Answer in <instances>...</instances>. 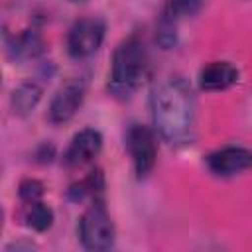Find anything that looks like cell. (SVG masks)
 I'll use <instances>...</instances> for the list:
<instances>
[{
  "label": "cell",
  "instance_id": "obj_1",
  "mask_svg": "<svg viewBox=\"0 0 252 252\" xmlns=\"http://www.w3.org/2000/svg\"><path fill=\"white\" fill-rule=\"evenodd\" d=\"M150 108L156 132L163 142L171 146H185L193 142L197 98L183 77L171 75L158 81L150 94Z\"/></svg>",
  "mask_w": 252,
  "mask_h": 252
},
{
  "label": "cell",
  "instance_id": "obj_2",
  "mask_svg": "<svg viewBox=\"0 0 252 252\" xmlns=\"http://www.w3.org/2000/svg\"><path fill=\"white\" fill-rule=\"evenodd\" d=\"M148 67V53L144 39L138 33L128 35L118 43L112 55L108 89L114 96H130L142 83Z\"/></svg>",
  "mask_w": 252,
  "mask_h": 252
},
{
  "label": "cell",
  "instance_id": "obj_3",
  "mask_svg": "<svg viewBox=\"0 0 252 252\" xmlns=\"http://www.w3.org/2000/svg\"><path fill=\"white\" fill-rule=\"evenodd\" d=\"M79 238L87 250H108L114 244V224L102 197H94L79 219Z\"/></svg>",
  "mask_w": 252,
  "mask_h": 252
},
{
  "label": "cell",
  "instance_id": "obj_4",
  "mask_svg": "<svg viewBox=\"0 0 252 252\" xmlns=\"http://www.w3.org/2000/svg\"><path fill=\"white\" fill-rule=\"evenodd\" d=\"M203 8V0H165L163 10L158 20L156 39L163 49H169L177 43V26L199 14Z\"/></svg>",
  "mask_w": 252,
  "mask_h": 252
},
{
  "label": "cell",
  "instance_id": "obj_5",
  "mask_svg": "<svg viewBox=\"0 0 252 252\" xmlns=\"http://www.w3.org/2000/svg\"><path fill=\"white\" fill-rule=\"evenodd\" d=\"M106 26L100 18H81L67 33V51L75 59H87L98 51L104 41Z\"/></svg>",
  "mask_w": 252,
  "mask_h": 252
},
{
  "label": "cell",
  "instance_id": "obj_6",
  "mask_svg": "<svg viewBox=\"0 0 252 252\" xmlns=\"http://www.w3.org/2000/svg\"><path fill=\"white\" fill-rule=\"evenodd\" d=\"M126 146H128L136 175L140 179L148 177L150 171L154 169L156 158H158L156 134L144 124H130L128 132H126Z\"/></svg>",
  "mask_w": 252,
  "mask_h": 252
},
{
  "label": "cell",
  "instance_id": "obj_7",
  "mask_svg": "<svg viewBox=\"0 0 252 252\" xmlns=\"http://www.w3.org/2000/svg\"><path fill=\"white\" fill-rule=\"evenodd\" d=\"M87 93V81L85 79H71L67 81L51 98L49 104V120L53 124L69 122L77 110L81 108Z\"/></svg>",
  "mask_w": 252,
  "mask_h": 252
},
{
  "label": "cell",
  "instance_id": "obj_8",
  "mask_svg": "<svg viewBox=\"0 0 252 252\" xmlns=\"http://www.w3.org/2000/svg\"><path fill=\"white\" fill-rule=\"evenodd\" d=\"M207 167L217 177H230L252 169V150L242 146H224L207 156Z\"/></svg>",
  "mask_w": 252,
  "mask_h": 252
},
{
  "label": "cell",
  "instance_id": "obj_9",
  "mask_svg": "<svg viewBox=\"0 0 252 252\" xmlns=\"http://www.w3.org/2000/svg\"><path fill=\"white\" fill-rule=\"evenodd\" d=\"M100 150H102L100 132L94 128H85L73 136L69 148L65 150L63 161L67 167H81L85 163H91Z\"/></svg>",
  "mask_w": 252,
  "mask_h": 252
},
{
  "label": "cell",
  "instance_id": "obj_10",
  "mask_svg": "<svg viewBox=\"0 0 252 252\" xmlns=\"http://www.w3.org/2000/svg\"><path fill=\"white\" fill-rule=\"evenodd\" d=\"M238 69L230 61H213L205 65L199 73V87L209 93L226 91L228 87L238 83Z\"/></svg>",
  "mask_w": 252,
  "mask_h": 252
},
{
  "label": "cell",
  "instance_id": "obj_11",
  "mask_svg": "<svg viewBox=\"0 0 252 252\" xmlns=\"http://www.w3.org/2000/svg\"><path fill=\"white\" fill-rule=\"evenodd\" d=\"M41 94H43L41 87H39L37 83H33V81H26V83L18 85V87L14 89L12 100H10L14 112H16L18 116H28V114L37 106V102L41 100Z\"/></svg>",
  "mask_w": 252,
  "mask_h": 252
},
{
  "label": "cell",
  "instance_id": "obj_12",
  "mask_svg": "<svg viewBox=\"0 0 252 252\" xmlns=\"http://www.w3.org/2000/svg\"><path fill=\"white\" fill-rule=\"evenodd\" d=\"M24 220H26V226L37 232H43L53 224V211L41 201L28 203L24 209Z\"/></svg>",
  "mask_w": 252,
  "mask_h": 252
},
{
  "label": "cell",
  "instance_id": "obj_13",
  "mask_svg": "<svg viewBox=\"0 0 252 252\" xmlns=\"http://www.w3.org/2000/svg\"><path fill=\"white\" fill-rule=\"evenodd\" d=\"M10 49L14 51V55L18 59H32L43 51V41H41V35L37 32L28 30L14 39V45Z\"/></svg>",
  "mask_w": 252,
  "mask_h": 252
},
{
  "label": "cell",
  "instance_id": "obj_14",
  "mask_svg": "<svg viewBox=\"0 0 252 252\" xmlns=\"http://www.w3.org/2000/svg\"><path fill=\"white\" fill-rule=\"evenodd\" d=\"M102 187H104V181H102L100 171H91V175H87L83 181L75 183V185L69 189V199L81 201V199H85V197H91V199L100 197Z\"/></svg>",
  "mask_w": 252,
  "mask_h": 252
},
{
  "label": "cell",
  "instance_id": "obj_15",
  "mask_svg": "<svg viewBox=\"0 0 252 252\" xmlns=\"http://www.w3.org/2000/svg\"><path fill=\"white\" fill-rule=\"evenodd\" d=\"M18 195L20 199L28 205V203H35V201H41L43 197V185L37 181V179H24L18 187Z\"/></svg>",
  "mask_w": 252,
  "mask_h": 252
},
{
  "label": "cell",
  "instance_id": "obj_16",
  "mask_svg": "<svg viewBox=\"0 0 252 252\" xmlns=\"http://www.w3.org/2000/svg\"><path fill=\"white\" fill-rule=\"evenodd\" d=\"M33 248H35L33 242H14V244H10L6 250H33Z\"/></svg>",
  "mask_w": 252,
  "mask_h": 252
}]
</instances>
